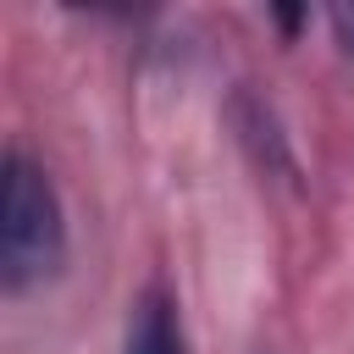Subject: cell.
Returning <instances> with one entry per match:
<instances>
[{
  "mask_svg": "<svg viewBox=\"0 0 354 354\" xmlns=\"http://www.w3.org/2000/svg\"><path fill=\"white\" fill-rule=\"evenodd\" d=\"M127 354H183V337H177V321H171V304L160 293L144 299L133 332H127Z\"/></svg>",
  "mask_w": 354,
  "mask_h": 354,
  "instance_id": "cell-2",
  "label": "cell"
},
{
  "mask_svg": "<svg viewBox=\"0 0 354 354\" xmlns=\"http://www.w3.org/2000/svg\"><path fill=\"white\" fill-rule=\"evenodd\" d=\"M332 22H337V39H343V50L354 55V11L343 6V11H332Z\"/></svg>",
  "mask_w": 354,
  "mask_h": 354,
  "instance_id": "cell-3",
  "label": "cell"
},
{
  "mask_svg": "<svg viewBox=\"0 0 354 354\" xmlns=\"http://www.w3.org/2000/svg\"><path fill=\"white\" fill-rule=\"evenodd\" d=\"M61 205L50 177L28 155H6V221H0V271L6 288L22 293L28 282L50 277L61 266Z\"/></svg>",
  "mask_w": 354,
  "mask_h": 354,
  "instance_id": "cell-1",
  "label": "cell"
}]
</instances>
